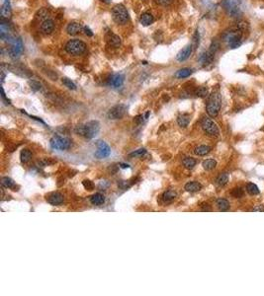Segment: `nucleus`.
<instances>
[{"label":"nucleus","mask_w":264,"mask_h":296,"mask_svg":"<svg viewBox=\"0 0 264 296\" xmlns=\"http://www.w3.org/2000/svg\"><path fill=\"white\" fill-rule=\"evenodd\" d=\"M242 34H243L242 31L240 30L236 26L234 28H230L227 31H225L223 36H222V39L225 43H227V46L230 48L236 49L241 46Z\"/></svg>","instance_id":"1"},{"label":"nucleus","mask_w":264,"mask_h":296,"mask_svg":"<svg viewBox=\"0 0 264 296\" xmlns=\"http://www.w3.org/2000/svg\"><path fill=\"white\" fill-rule=\"evenodd\" d=\"M99 129H100L99 123L97 121H91V122H88L85 124H79L77 127H75L74 131L75 133L80 136L91 139V138L95 137L97 135Z\"/></svg>","instance_id":"2"},{"label":"nucleus","mask_w":264,"mask_h":296,"mask_svg":"<svg viewBox=\"0 0 264 296\" xmlns=\"http://www.w3.org/2000/svg\"><path fill=\"white\" fill-rule=\"evenodd\" d=\"M222 106V97L219 92H214L209 96L208 102L206 105V111L211 118H216Z\"/></svg>","instance_id":"3"},{"label":"nucleus","mask_w":264,"mask_h":296,"mask_svg":"<svg viewBox=\"0 0 264 296\" xmlns=\"http://www.w3.org/2000/svg\"><path fill=\"white\" fill-rule=\"evenodd\" d=\"M220 48V45L217 41H213L211 46H210V48L207 50V52L203 53L202 54L200 55L199 58V61L202 66H207L211 64L212 62L215 59V55H216V53L218 52V49Z\"/></svg>","instance_id":"4"},{"label":"nucleus","mask_w":264,"mask_h":296,"mask_svg":"<svg viewBox=\"0 0 264 296\" xmlns=\"http://www.w3.org/2000/svg\"><path fill=\"white\" fill-rule=\"evenodd\" d=\"M112 17L117 24L124 25L129 21V12L123 4H117L112 9Z\"/></svg>","instance_id":"5"},{"label":"nucleus","mask_w":264,"mask_h":296,"mask_svg":"<svg viewBox=\"0 0 264 296\" xmlns=\"http://www.w3.org/2000/svg\"><path fill=\"white\" fill-rule=\"evenodd\" d=\"M65 52L71 55H80L86 50V45L80 40H70L65 45Z\"/></svg>","instance_id":"6"},{"label":"nucleus","mask_w":264,"mask_h":296,"mask_svg":"<svg viewBox=\"0 0 264 296\" xmlns=\"http://www.w3.org/2000/svg\"><path fill=\"white\" fill-rule=\"evenodd\" d=\"M49 144H51V147L53 149L64 151V150H67L68 148H70L71 140L67 137L56 135L52 138L51 141H49Z\"/></svg>","instance_id":"7"},{"label":"nucleus","mask_w":264,"mask_h":296,"mask_svg":"<svg viewBox=\"0 0 264 296\" xmlns=\"http://www.w3.org/2000/svg\"><path fill=\"white\" fill-rule=\"evenodd\" d=\"M201 125H202V128L204 129V131L206 132V133H208L209 135L218 136L220 133L217 124L209 118L204 117L202 118V121H201Z\"/></svg>","instance_id":"8"},{"label":"nucleus","mask_w":264,"mask_h":296,"mask_svg":"<svg viewBox=\"0 0 264 296\" xmlns=\"http://www.w3.org/2000/svg\"><path fill=\"white\" fill-rule=\"evenodd\" d=\"M126 110H127V107H126L124 104H119V105H116L114 107H112V108L109 110L108 112V118L110 119H119V118H122L125 115L126 113Z\"/></svg>","instance_id":"9"},{"label":"nucleus","mask_w":264,"mask_h":296,"mask_svg":"<svg viewBox=\"0 0 264 296\" xmlns=\"http://www.w3.org/2000/svg\"><path fill=\"white\" fill-rule=\"evenodd\" d=\"M24 49V46H23V42L20 38H17V39L12 41V46L9 49V55L11 58H17L19 55H20L23 53Z\"/></svg>","instance_id":"10"},{"label":"nucleus","mask_w":264,"mask_h":296,"mask_svg":"<svg viewBox=\"0 0 264 296\" xmlns=\"http://www.w3.org/2000/svg\"><path fill=\"white\" fill-rule=\"evenodd\" d=\"M111 154V148L109 145L104 141H98L97 142V150L95 152V157L98 159H104L109 157Z\"/></svg>","instance_id":"11"},{"label":"nucleus","mask_w":264,"mask_h":296,"mask_svg":"<svg viewBox=\"0 0 264 296\" xmlns=\"http://www.w3.org/2000/svg\"><path fill=\"white\" fill-rule=\"evenodd\" d=\"M105 39H106L107 43H108L110 47H113L115 48H119L121 46V43H122L121 38L119 36H117V35H115L114 33H112V32L107 33L106 36H105Z\"/></svg>","instance_id":"12"},{"label":"nucleus","mask_w":264,"mask_h":296,"mask_svg":"<svg viewBox=\"0 0 264 296\" xmlns=\"http://www.w3.org/2000/svg\"><path fill=\"white\" fill-rule=\"evenodd\" d=\"M192 52H193V46L192 45H188L185 48H182L180 52L177 53V55H176V59H177L178 61H180V62L185 61L186 59H188L190 58Z\"/></svg>","instance_id":"13"},{"label":"nucleus","mask_w":264,"mask_h":296,"mask_svg":"<svg viewBox=\"0 0 264 296\" xmlns=\"http://www.w3.org/2000/svg\"><path fill=\"white\" fill-rule=\"evenodd\" d=\"M47 201L52 205H60L64 203V196L60 193H52L47 196Z\"/></svg>","instance_id":"14"},{"label":"nucleus","mask_w":264,"mask_h":296,"mask_svg":"<svg viewBox=\"0 0 264 296\" xmlns=\"http://www.w3.org/2000/svg\"><path fill=\"white\" fill-rule=\"evenodd\" d=\"M54 23L52 19H45L41 25V30L45 35H49L54 32Z\"/></svg>","instance_id":"15"},{"label":"nucleus","mask_w":264,"mask_h":296,"mask_svg":"<svg viewBox=\"0 0 264 296\" xmlns=\"http://www.w3.org/2000/svg\"><path fill=\"white\" fill-rule=\"evenodd\" d=\"M81 30H82V25L78 22H75V21L70 22L66 27V32L68 35H70V36L77 35Z\"/></svg>","instance_id":"16"},{"label":"nucleus","mask_w":264,"mask_h":296,"mask_svg":"<svg viewBox=\"0 0 264 296\" xmlns=\"http://www.w3.org/2000/svg\"><path fill=\"white\" fill-rule=\"evenodd\" d=\"M125 80V76L122 74H115L111 76V78L109 79V84L111 86H113L114 88H119L121 87L124 83Z\"/></svg>","instance_id":"17"},{"label":"nucleus","mask_w":264,"mask_h":296,"mask_svg":"<svg viewBox=\"0 0 264 296\" xmlns=\"http://www.w3.org/2000/svg\"><path fill=\"white\" fill-rule=\"evenodd\" d=\"M1 16H2V20L8 19L11 16V5H10L9 0H4V3L1 8Z\"/></svg>","instance_id":"18"},{"label":"nucleus","mask_w":264,"mask_h":296,"mask_svg":"<svg viewBox=\"0 0 264 296\" xmlns=\"http://www.w3.org/2000/svg\"><path fill=\"white\" fill-rule=\"evenodd\" d=\"M141 24L142 26H149L150 24H153L154 21V17L153 16V14L148 13V12H146V13L142 14L141 16Z\"/></svg>","instance_id":"19"},{"label":"nucleus","mask_w":264,"mask_h":296,"mask_svg":"<svg viewBox=\"0 0 264 296\" xmlns=\"http://www.w3.org/2000/svg\"><path fill=\"white\" fill-rule=\"evenodd\" d=\"M185 190L189 193H196L202 188V185L198 182H189L185 185Z\"/></svg>","instance_id":"20"},{"label":"nucleus","mask_w":264,"mask_h":296,"mask_svg":"<svg viewBox=\"0 0 264 296\" xmlns=\"http://www.w3.org/2000/svg\"><path fill=\"white\" fill-rule=\"evenodd\" d=\"M90 201H91V203L94 205H101L105 203V197L102 193H97L95 194H93V196L90 198Z\"/></svg>","instance_id":"21"},{"label":"nucleus","mask_w":264,"mask_h":296,"mask_svg":"<svg viewBox=\"0 0 264 296\" xmlns=\"http://www.w3.org/2000/svg\"><path fill=\"white\" fill-rule=\"evenodd\" d=\"M190 123V117L187 114H182L177 118V123L181 128H187Z\"/></svg>","instance_id":"22"},{"label":"nucleus","mask_w":264,"mask_h":296,"mask_svg":"<svg viewBox=\"0 0 264 296\" xmlns=\"http://www.w3.org/2000/svg\"><path fill=\"white\" fill-rule=\"evenodd\" d=\"M211 147L208 145H200L194 149V153L198 156H205L208 153H210Z\"/></svg>","instance_id":"23"},{"label":"nucleus","mask_w":264,"mask_h":296,"mask_svg":"<svg viewBox=\"0 0 264 296\" xmlns=\"http://www.w3.org/2000/svg\"><path fill=\"white\" fill-rule=\"evenodd\" d=\"M192 72H193V70L191 68H187V67L181 68L175 73V76L177 78H180V79L181 78H186V77H189L190 75L192 74Z\"/></svg>","instance_id":"24"},{"label":"nucleus","mask_w":264,"mask_h":296,"mask_svg":"<svg viewBox=\"0 0 264 296\" xmlns=\"http://www.w3.org/2000/svg\"><path fill=\"white\" fill-rule=\"evenodd\" d=\"M216 203L218 208L222 211H227L230 208V203L225 198H218L216 200Z\"/></svg>","instance_id":"25"},{"label":"nucleus","mask_w":264,"mask_h":296,"mask_svg":"<svg viewBox=\"0 0 264 296\" xmlns=\"http://www.w3.org/2000/svg\"><path fill=\"white\" fill-rule=\"evenodd\" d=\"M196 163H197V161L195 160L194 158H192V157H186V158H184L183 161H182V164H183V166L186 169H189V170L193 169L195 167V165H196Z\"/></svg>","instance_id":"26"},{"label":"nucleus","mask_w":264,"mask_h":296,"mask_svg":"<svg viewBox=\"0 0 264 296\" xmlns=\"http://www.w3.org/2000/svg\"><path fill=\"white\" fill-rule=\"evenodd\" d=\"M202 166H203V168H204L205 170H207V171H211V170H213V169L216 168V166H217V161L214 160V159H207V160H205V161L203 162Z\"/></svg>","instance_id":"27"},{"label":"nucleus","mask_w":264,"mask_h":296,"mask_svg":"<svg viewBox=\"0 0 264 296\" xmlns=\"http://www.w3.org/2000/svg\"><path fill=\"white\" fill-rule=\"evenodd\" d=\"M20 158H21L22 163H27L28 161L31 160V158H32V152L28 149H24L21 151V153H20Z\"/></svg>","instance_id":"28"},{"label":"nucleus","mask_w":264,"mask_h":296,"mask_svg":"<svg viewBox=\"0 0 264 296\" xmlns=\"http://www.w3.org/2000/svg\"><path fill=\"white\" fill-rule=\"evenodd\" d=\"M194 94L196 95L197 97H200V98H205V97H207L208 96V94H209V89L207 87H199V88H197L196 90H195V92H194Z\"/></svg>","instance_id":"29"},{"label":"nucleus","mask_w":264,"mask_h":296,"mask_svg":"<svg viewBox=\"0 0 264 296\" xmlns=\"http://www.w3.org/2000/svg\"><path fill=\"white\" fill-rule=\"evenodd\" d=\"M228 182H229V175H228L227 173L221 174V175H220L219 177L217 178V180H216V183H217L219 186H221V187H223V186H225V185H227Z\"/></svg>","instance_id":"30"},{"label":"nucleus","mask_w":264,"mask_h":296,"mask_svg":"<svg viewBox=\"0 0 264 296\" xmlns=\"http://www.w3.org/2000/svg\"><path fill=\"white\" fill-rule=\"evenodd\" d=\"M176 197H177V193H176L174 191L169 190V191H166L165 193H163V194H162V199L164 200V201H171V200H173Z\"/></svg>","instance_id":"31"},{"label":"nucleus","mask_w":264,"mask_h":296,"mask_svg":"<svg viewBox=\"0 0 264 296\" xmlns=\"http://www.w3.org/2000/svg\"><path fill=\"white\" fill-rule=\"evenodd\" d=\"M1 185L7 188H15V183L14 181L8 178V177H3L1 179Z\"/></svg>","instance_id":"32"},{"label":"nucleus","mask_w":264,"mask_h":296,"mask_svg":"<svg viewBox=\"0 0 264 296\" xmlns=\"http://www.w3.org/2000/svg\"><path fill=\"white\" fill-rule=\"evenodd\" d=\"M246 190H247V193L249 194H252V196H255V194L259 193L258 187H257L255 184H253V183H248V184L246 185Z\"/></svg>","instance_id":"33"},{"label":"nucleus","mask_w":264,"mask_h":296,"mask_svg":"<svg viewBox=\"0 0 264 296\" xmlns=\"http://www.w3.org/2000/svg\"><path fill=\"white\" fill-rule=\"evenodd\" d=\"M61 82L64 84L66 88H68L70 90H75L76 89V85H75L70 79H68L66 77H64L61 79Z\"/></svg>","instance_id":"34"},{"label":"nucleus","mask_w":264,"mask_h":296,"mask_svg":"<svg viewBox=\"0 0 264 296\" xmlns=\"http://www.w3.org/2000/svg\"><path fill=\"white\" fill-rule=\"evenodd\" d=\"M230 194L236 198H240L243 196V191L241 188H236L230 192Z\"/></svg>","instance_id":"35"},{"label":"nucleus","mask_w":264,"mask_h":296,"mask_svg":"<svg viewBox=\"0 0 264 296\" xmlns=\"http://www.w3.org/2000/svg\"><path fill=\"white\" fill-rule=\"evenodd\" d=\"M200 43V34L198 31H196L193 36V41H192V46H193V48H197L198 46Z\"/></svg>","instance_id":"36"},{"label":"nucleus","mask_w":264,"mask_h":296,"mask_svg":"<svg viewBox=\"0 0 264 296\" xmlns=\"http://www.w3.org/2000/svg\"><path fill=\"white\" fill-rule=\"evenodd\" d=\"M147 153V150L144 148H141V149H137L134 152L130 153V157H142L144 154Z\"/></svg>","instance_id":"37"},{"label":"nucleus","mask_w":264,"mask_h":296,"mask_svg":"<svg viewBox=\"0 0 264 296\" xmlns=\"http://www.w3.org/2000/svg\"><path fill=\"white\" fill-rule=\"evenodd\" d=\"M29 84H30L31 88H32V90H34V91H40V90H42V84H41L40 82H38V81H36V80L30 81Z\"/></svg>","instance_id":"38"},{"label":"nucleus","mask_w":264,"mask_h":296,"mask_svg":"<svg viewBox=\"0 0 264 296\" xmlns=\"http://www.w3.org/2000/svg\"><path fill=\"white\" fill-rule=\"evenodd\" d=\"M154 2L159 6L166 7V6H169L173 2V0H154Z\"/></svg>","instance_id":"39"},{"label":"nucleus","mask_w":264,"mask_h":296,"mask_svg":"<svg viewBox=\"0 0 264 296\" xmlns=\"http://www.w3.org/2000/svg\"><path fill=\"white\" fill-rule=\"evenodd\" d=\"M82 185H83L84 188H86V190H88V191H92L93 188H94L93 183H92L91 181H89V180H84V181L82 182Z\"/></svg>","instance_id":"40"},{"label":"nucleus","mask_w":264,"mask_h":296,"mask_svg":"<svg viewBox=\"0 0 264 296\" xmlns=\"http://www.w3.org/2000/svg\"><path fill=\"white\" fill-rule=\"evenodd\" d=\"M236 27L240 30H241L242 32H244V31H246L247 28H248V23L246 22V21H240L236 24Z\"/></svg>","instance_id":"41"},{"label":"nucleus","mask_w":264,"mask_h":296,"mask_svg":"<svg viewBox=\"0 0 264 296\" xmlns=\"http://www.w3.org/2000/svg\"><path fill=\"white\" fill-rule=\"evenodd\" d=\"M118 186L122 190H127V188L131 186V184L128 182V181H120L118 183Z\"/></svg>","instance_id":"42"},{"label":"nucleus","mask_w":264,"mask_h":296,"mask_svg":"<svg viewBox=\"0 0 264 296\" xmlns=\"http://www.w3.org/2000/svg\"><path fill=\"white\" fill-rule=\"evenodd\" d=\"M143 121H146V118H144V116H143V115L137 116V117L135 118V122H136V123H137V124L142 123H143Z\"/></svg>","instance_id":"43"},{"label":"nucleus","mask_w":264,"mask_h":296,"mask_svg":"<svg viewBox=\"0 0 264 296\" xmlns=\"http://www.w3.org/2000/svg\"><path fill=\"white\" fill-rule=\"evenodd\" d=\"M1 97H2V100H3V102H4L5 105H10V100H8L7 98H6L3 88H1Z\"/></svg>","instance_id":"44"},{"label":"nucleus","mask_w":264,"mask_h":296,"mask_svg":"<svg viewBox=\"0 0 264 296\" xmlns=\"http://www.w3.org/2000/svg\"><path fill=\"white\" fill-rule=\"evenodd\" d=\"M47 15H48V11L46 9H42L41 11H39V16H38V18L43 19V18H45Z\"/></svg>","instance_id":"45"},{"label":"nucleus","mask_w":264,"mask_h":296,"mask_svg":"<svg viewBox=\"0 0 264 296\" xmlns=\"http://www.w3.org/2000/svg\"><path fill=\"white\" fill-rule=\"evenodd\" d=\"M83 31H84V34L86 35V36H88V37H92L93 36V33H92V31L88 28V27H84L83 28Z\"/></svg>","instance_id":"46"},{"label":"nucleus","mask_w":264,"mask_h":296,"mask_svg":"<svg viewBox=\"0 0 264 296\" xmlns=\"http://www.w3.org/2000/svg\"><path fill=\"white\" fill-rule=\"evenodd\" d=\"M252 211L253 212H258V211L263 212L264 211V206L263 205H257V206L254 207V208H252Z\"/></svg>","instance_id":"47"},{"label":"nucleus","mask_w":264,"mask_h":296,"mask_svg":"<svg viewBox=\"0 0 264 296\" xmlns=\"http://www.w3.org/2000/svg\"><path fill=\"white\" fill-rule=\"evenodd\" d=\"M201 208H202V210H204V211H210L211 210V206L208 203H204L202 205H201Z\"/></svg>","instance_id":"48"},{"label":"nucleus","mask_w":264,"mask_h":296,"mask_svg":"<svg viewBox=\"0 0 264 296\" xmlns=\"http://www.w3.org/2000/svg\"><path fill=\"white\" fill-rule=\"evenodd\" d=\"M120 167H121V168H123V169H126V168H130V165L125 164V163H121V164H120Z\"/></svg>","instance_id":"49"},{"label":"nucleus","mask_w":264,"mask_h":296,"mask_svg":"<svg viewBox=\"0 0 264 296\" xmlns=\"http://www.w3.org/2000/svg\"><path fill=\"white\" fill-rule=\"evenodd\" d=\"M101 1H103V2H105V3L108 4V3H110V2H111V0H101Z\"/></svg>","instance_id":"50"}]
</instances>
